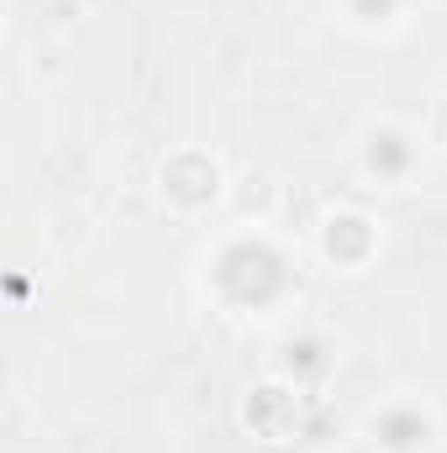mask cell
<instances>
[{
  "instance_id": "1",
  "label": "cell",
  "mask_w": 447,
  "mask_h": 453,
  "mask_svg": "<svg viewBox=\"0 0 447 453\" xmlns=\"http://www.w3.org/2000/svg\"><path fill=\"white\" fill-rule=\"evenodd\" d=\"M195 285L231 322H269L300 301V253L274 226H222L201 253Z\"/></svg>"
},
{
  "instance_id": "2",
  "label": "cell",
  "mask_w": 447,
  "mask_h": 453,
  "mask_svg": "<svg viewBox=\"0 0 447 453\" xmlns=\"http://www.w3.org/2000/svg\"><path fill=\"white\" fill-rule=\"evenodd\" d=\"M347 158H352L358 185H368L379 196H405L427 174V132L411 116L395 111L363 116L352 142H347Z\"/></svg>"
},
{
  "instance_id": "3",
  "label": "cell",
  "mask_w": 447,
  "mask_h": 453,
  "mask_svg": "<svg viewBox=\"0 0 447 453\" xmlns=\"http://www.w3.org/2000/svg\"><path fill=\"white\" fill-rule=\"evenodd\" d=\"M153 190H158V201L174 217L206 222L211 211H222L226 201H231V174H226L222 153H211V148H174L158 164Z\"/></svg>"
},
{
  "instance_id": "4",
  "label": "cell",
  "mask_w": 447,
  "mask_h": 453,
  "mask_svg": "<svg viewBox=\"0 0 447 453\" xmlns=\"http://www.w3.org/2000/svg\"><path fill=\"white\" fill-rule=\"evenodd\" d=\"M368 453H443V411L416 390H390L363 411Z\"/></svg>"
},
{
  "instance_id": "5",
  "label": "cell",
  "mask_w": 447,
  "mask_h": 453,
  "mask_svg": "<svg viewBox=\"0 0 447 453\" xmlns=\"http://www.w3.org/2000/svg\"><path fill=\"white\" fill-rule=\"evenodd\" d=\"M384 253V226L363 206H337L316 222V258L332 274H363Z\"/></svg>"
},
{
  "instance_id": "6",
  "label": "cell",
  "mask_w": 447,
  "mask_h": 453,
  "mask_svg": "<svg viewBox=\"0 0 447 453\" xmlns=\"http://www.w3.org/2000/svg\"><path fill=\"white\" fill-rule=\"evenodd\" d=\"M337 364H342V353H337V338L332 333H322V327H284L274 348H269V374L274 380H284V385H295V390H306V395H316L327 380L337 374Z\"/></svg>"
},
{
  "instance_id": "7",
  "label": "cell",
  "mask_w": 447,
  "mask_h": 453,
  "mask_svg": "<svg viewBox=\"0 0 447 453\" xmlns=\"http://www.w3.org/2000/svg\"><path fill=\"white\" fill-rule=\"evenodd\" d=\"M416 0H332L337 21L358 37H400L411 27Z\"/></svg>"
}]
</instances>
